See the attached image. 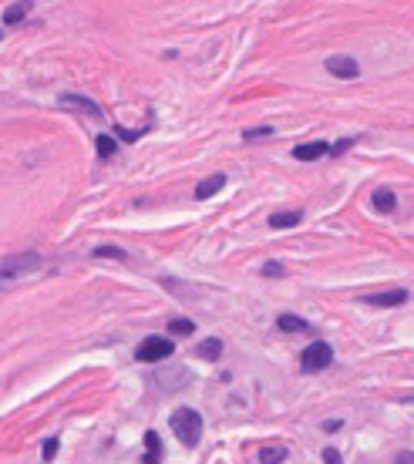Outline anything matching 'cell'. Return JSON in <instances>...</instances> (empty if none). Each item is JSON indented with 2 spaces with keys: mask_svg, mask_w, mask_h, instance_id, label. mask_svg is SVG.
I'll list each match as a JSON object with an SVG mask.
<instances>
[{
  "mask_svg": "<svg viewBox=\"0 0 414 464\" xmlns=\"http://www.w3.org/2000/svg\"><path fill=\"white\" fill-rule=\"evenodd\" d=\"M44 266V256L41 253H14V256H3L0 259V286L14 283L27 273H37Z\"/></svg>",
  "mask_w": 414,
  "mask_h": 464,
  "instance_id": "obj_1",
  "label": "cell"
},
{
  "mask_svg": "<svg viewBox=\"0 0 414 464\" xmlns=\"http://www.w3.org/2000/svg\"><path fill=\"white\" fill-rule=\"evenodd\" d=\"M169 424H172V434L185 447H196L199 438H203V417H199V411H192V407H179V411L169 417Z\"/></svg>",
  "mask_w": 414,
  "mask_h": 464,
  "instance_id": "obj_2",
  "label": "cell"
},
{
  "mask_svg": "<svg viewBox=\"0 0 414 464\" xmlns=\"http://www.w3.org/2000/svg\"><path fill=\"white\" fill-rule=\"evenodd\" d=\"M176 354V343L169 336H145L138 347H135V360L138 363H158V360H169Z\"/></svg>",
  "mask_w": 414,
  "mask_h": 464,
  "instance_id": "obj_3",
  "label": "cell"
},
{
  "mask_svg": "<svg viewBox=\"0 0 414 464\" xmlns=\"http://www.w3.org/2000/svg\"><path fill=\"white\" fill-rule=\"evenodd\" d=\"M334 363V350H330V343H323V340H313L310 347L303 350V357H300V367L307 370V374H320V370H327Z\"/></svg>",
  "mask_w": 414,
  "mask_h": 464,
  "instance_id": "obj_4",
  "label": "cell"
},
{
  "mask_svg": "<svg viewBox=\"0 0 414 464\" xmlns=\"http://www.w3.org/2000/svg\"><path fill=\"white\" fill-rule=\"evenodd\" d=\"M61 108H75V111H84L88 118H95V122H104V108L98 102H91V98H84V95H61L57 98Z\"/></svg>",
  "mask_w": 414,
  "mask_h": 464,
  "instance_id": "obj_5",
  "label": "cell"
},
{
  "mask_svg": "<svg viewBox=\"0 0 414 464\" xmlns=\"http://www.w3.org/2000/svg\"><path fill=\"white\" fill-rule=\"evenodd\" d=\"M327 71L334 77H357L361 75V64L354 57H347V54H334V57H327Z\"/></svg>",
  "mask_w": 414,
  "mask_h": 464,
  "instance_id": "obj_6",
  "label": "cell"
},
{
  "mask_svg": "<svg viewBox=\"0 0 414 464\" xmlns=\"http://www.w3.org/2000/svg\"><path fill=\"white\" fill-rule=\"evenodd\" d=\"M364 303H367V307H401V303H408V293H404V289L370 293V296H364Z\"/></svg>",
  "mask_w": 414,
  "mask_h": 464,
  "instance_id": "obj_7",
  "label": "cell"
},
{
  "mask_svg": "<svg viewBox=\"0 0 414 464\" xmlns=\"http://www.w3.org/2000/svg\"><path fill=\"white\" fill-rule=\"evenodd\" d=\"M320 155H330V145H327V142H307V145H297V148H293V158H300V162H313V158H320Z\"/></svg>",
  "mask_w": 414,
  "mask_h": 464,
  "instance_id": "obj_8",
  "label": "cell"
},
{
  "mask_svg": "<svg viewBox=\"0 0 414 464\" xmlns=\"http://www.w3.org/2000/svg\"><path fill=\"white\" fill-rule=\"evenodd\" d=\"M219 188H226V175H209V179H203L199 185H196V199L206 202V199H212Z\"/></svg>",
  "mask_w": 414,
  "mask_h": 464,
  "instance_id": "obj_9",
  "label": "cell"
},
{
  "mask_svg": "<svg viewBox=\"0 0 414 464\" xmlns=\"http://www.w3.org/2000/svg\"><path fill=\"white\" fill-rule=\"evenodd\" d=\"M300 219H303L300 209H293V212H273L270 215V229H293V226H300Z\"/></svg>",
  "mask_w": 414,
  "mask_h": 464,
  "instance_id": "obj_10",
  "label": "cell"
},
{
  "mask_svg": "<svg viewBox=\"0 0 414 464\" xmlns=\"http://www.w3.org/2000/svg\"><path fill=\"white\" fill-rule=\"evenodd\" d=\"M276 327H280L283 334H310V323L300 320V316H293V313H283V316L276 320Z\"/></svg>",
  "mask_w": 414,
  "mask_h": 464,
  "instance_id": "obj_11",
  "label": "cell"
},
{
  "mask_svg": "<svg viewBox=\"0 0 414 464\" xmlns=\"http://www.w3.org/2000/svg\"><path fill=\"white\" fill-rule=\"evenodd\" d=\"M219 354H223V340H216V336H209V340H203L196 347V357L199 360H219Z\"/></svg>",
  "mask_w": 414,
  "mask_h": 464,
  "instance_id": "obj_12",
  "label": "cell"
},
{
  "mask_svg": "<svg viewBox=\"0 0 414 464\" xmlns=\"http://www.w3.org/2000/svg\"><path fill=\"white\" fill-rule=\"evenodd\" d=\"M145 447H149L145 464H158V461H162V441H158L156 431H149V434H145Z\"/></svg>",
  "mask_w": 414,
  "mask_h": 464,
  "instance_id": "obj_13",
  "label": "cell"
},
{
  "mask_svg": "<svg viewBox=\"0 0 414 464\" xmlns=\"http://www.w3.org/2000/svg\"><path fill=\"white\" fill-rule=\"evenodd\" d=\"M394 206H397V199H394L391 188H377V192H374V209H377V212H394Z\"/></svg>",
  "mask_w": 414,
  "mask_h": 464,
  "instance_id": "obj_14",
  "label": "cell"
},
{
  "mask_svg": "<svg viewBox=\"0 0 414 464\" xmlns=\"http://www.w3.org/2000/svg\"><path fill=\"white\" fill-rule=\"evenodd\" d=\"M259 461H263V464L286 461V447H283V444H270V447H263V451H259Z\"/></svg>",
  "mask_w": 414,
  "mask_h": 464,
  "instance_id": "obj_15",
  "label": "cell"
},
{
  "mask_svg": "<svg viewBox=\"0 0 414 464\" xmlns=\"http://www.w3.org/2000/svg\"><path fill=\"white\" fill-rule=\"evenodd\" d=\"M27 10H30V3H10V7L3 10V24H17V21H24Z\"/></svg>",
  "mask_w": 414,
  "mask_h": 464,
  "instance_id": "obj_16",
  "label": "cell"
},
{
  "mask_svg": "<svg viewBox=\"0 0 414 464\" xmlns=\"http://www.w3.org/2000/svg\"><path fill=\"white\" fill-rule=\"evenodd\" d=\"M91 256H98V259H129V253H125V249H118V246H98Z\"/></svg>",
  "mask_w": 414,
  "mask_h": 464,
  "instance_id": "obj_17",
  "label": "cell"
},
{
  "mask_svg": "<svg viewBox=\"0 0 414 464\" xmlns=\"http://www.w3.org/2000/svg\"><path fill=\"white\" fill-rule=\"evenodd\" d=\"M169 334H176V336H179V334H196V323H192V320H182V316H179V320H169Z\"/></svg>",
  "mask_w": 414,
  "mask_h": 464,
  "instance_id": "obj_18",
  "label": "cell"
},
{
  "mask_svg": "<svg viewBox=\"0 0 414 464\" xmlns=\"http://www.w3.org/2000/svg\"><path fill=\"white\" fill-rule=\"evenodd\" d=\"M95 145H98V155H102V158H111V155L118 152L115 138H108V135H98V142H95Z\"/></svg>",
  "mask_w": 414,
  "mask_h": 464,
  "instance_id": "obj_19",
  "label": "cell"
},
{
  "mask_svg": "<svg viewBox=\"0 0 414 464\" xmlns=\"http://www.w3.org/2000/svg\"><path fill=\"white\" fill-rule=\"evenodd\" d=\"M41 454H44V461H54V454H57V438L44 441V447H41Z\"/></svg>",
  "mask_w": 414,
  "mask_h": 464,
  "instance_id": "obj_20",
  "label": "cell"
},
{
  "mask_svg": "<svg viewBox=\"0 0 414 464\" xmlns=\"http://www.w3.org/2000/svg\"><path fill=\"white\" fill-rule=\"evenodd\" d=\"M266 135H273V128H246V131H243V138H246V142H253V138H266Z\"/></svg>",
  "mask_w": 414,
  "mask_h": 464,
  "instance_id": "obj_21",
  "label": "cell"
},
{
  "mask_svg": "<svg viewBox=\"0 0 414 464\" xmlns=\"http://www.w3.org/2000/svg\"><path fill=\"white\" fill-rule=\"evenodd\" d=\"M286 269H283V262H266L263 266V276H283Z\"/></svg>",
  "mask_w": 414,
  "mask_h": 464,
  "instance_id": "obj_22",
  "label": "cell"
},
{
  "mask_svg": "<svg viewBox=\"0 0 414 464\" xmlns=\"http://www.w3.org/2000/svg\"><path fill=\"white\" fill-rule=\"evenodd\" d=\"M323 461H327V464H344V458H340V451H337V447H323Z\"/></svg>",
  "mask_w": 414,
  "mask_h": 464,
  "instance_id": "obj_23",
  "label": "cell"
},
{
  "mask_svg": "<svg viewBox=\"0 0 414 464\" xmlns=\"http://www.w3.org/2000/svg\"><path fill=\"white\" fill-rule=\"evenodd\" d=\"M354 145V138H344V142H337V145H330V155H344L347 148Z\"/></svg>",
  "mask_w": 414,
  "mask_h": 464,
  "instance_id": "obj_24",
  "label": "cell"
},
{
  "mask_svg": "<svg viewBox=\"0 0 414 464\" xmlns=\"http://www.w3.org/2000/svg\"><path fill=\"white\" fill-rule=\"evenodd\" d=\"M115 135H118V138H125V142H135V138H138V135H142V131H129V128H115Z\"/></svg>",
  "mask_w": 414,
  "mask_h": 464,
  "instance_id": "obj_25",
  "label": "cell"
},
{
  "mask_svg": "<svg viewBox=\"0 0 414 464\" xmlns=\"http://www.w3.org/2000/svg\"><path fill=\"white\" fill-rule=\"evenodd\" d=\"M394 464H414V451H401V454L394 458Z\"/></svg>",
  "mask_w": 414,
  "mask_h": 464,
  "instance_id": "obj_26",
  "label": "cell"
}]
</instances>
